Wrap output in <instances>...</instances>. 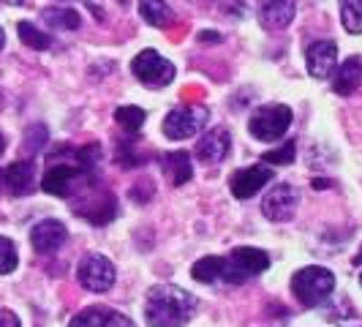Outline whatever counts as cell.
Returning <instances> with one entry per match:
<instances>
[{
    "label": "cell",
    "mask_w": 362,
    "mask_h": 327,
    "mask_svg": "<svg viewBox=\"0 0 362 327\" xmlns=\"http://www.w3.org/2000/svg\"><path fill=\"white\" fill-rule=\"evenodd\" d=\"M6 153V139H3V134H0V156Z\"/></svg>",
    "instance_id": "cell-33"
},
{
    "label": "cell",
    "mask_w": 362,
    "mask_h": 327,
    "mask_svg": "<svg viewBox=\"0 0 362 327\" xmlns=\"http://www.w3.org/2000/svg\"><path fill=\"white\" fill-rule=\"evenodd\" d=\"M291 126V109L284 104H267V107H259L251 115V123L248 131L254 134L259 142H275L281 139Z\"/></svg>",
    "instance_id": "cell-4"
},
{
    "label": "cell",
    "mask_w": 362,
    "mask_h": 327,
    "mask_svg": "<svg viewBox=\"0 0 362 327\" xmlns=\"http://www.w3.org/2000/svg\"><path fill=\"white\" fill-rule=\"evenodd\" d=\"M6 47V33H3V28H0V50Z\"/></svg>",
    "instance_id": "cell-34"
},
{
    "label": "cell",
    "mask_w": 362,
    "mask_h": 327,
    "mask_svg": "<svg viewBox=\"0 0 362 327\" xmlns=\"http://www.w3.org/2000/svg\"><path fill=\"white\" fill-rule=\"evenodd\" d=\"M207 109L204 107H175L166 120H163V134L169 139H188L194 134H199V128L207 123Z\"/></svg>",
    "instance_id": "cell-7"
},
{
    "label": "cell",
    "mask_w": 362,
    "mask_h": 327,
    "mask_svg": "<svg viewBox=\"0 0 362 327\" xmlns=\"http://www.w3.org/2000/svg\"><path fill=\"white\" fill-rule=\"evenodd\" d=\"M360 256H362V251H360Z\"/></svg>",
    "instance_id": "cell-37"
},
{
    "label": "cell",
    "mask_w": 362,
    "mask_h": 327,
    "mask_svg": "<svg viewBox=\"0 0 362 327\" xmlns=\"http://www.w3.org/2000/svg\"><path fill=\"white\" fill-rule=\"evenodd\" d=\"M8 3H14V6H19V3H25V0H8Z\"/></svg>",
    "instance_id": "cell-35"
},
{
    "label": "cell",
    "mask_w": 362,
    "mask_h": 327,
    "mask_svg": "<svg viewBox=\"0 0 362 327\" xmlns=\"http://www.w3.org/2000/svg\"><path fill=\"white\" fill-rule=\"evenodd\" d=\"M313 188L319 191V188H329V180H313Z\"/></svg>",
    "instance_id": "cell-32"
},
{
    "label": "cell",
    "mask_w": 362,
    "mask_h": 327,
    "mask_svg": "<svg viewBox=\"0 0 362 327\" xmlns=\"http://www.w3.org/2000/svg\"><path fill=\"white\" fill-rule=\"evenodd\" d=\"M199 41H221V36H218L216 30H202Z\"/></svg>",
    "instance_id": "cell-31"
},
{
    "label": "cell",
    "mask_w": 362,
    "mask_h": 327,
    "mask_svg": "<svg viewBox=\"0 0 362 327\" xmlns=\"http://www.w3.org/2000/svg\"><path fill=\"white\" fill-rule=\"evenodd\" d=\"M197 311V297L175 284H156L145 297V322L150 327H182Z\"/></svg>",
    "instance_id": "cell-1"
},
{
    "label": "cell",
    "mask_w": 362,
    "mask_h": 327,
    "mask_svg": "<svg viewBox=\"0 0 362 327\" xmlns=\"http://www.w3.org/2000/svg\"><path fill=\"white\" fill-rule=\"evenodd\" d=\"M362 82V57L360 54H349L341 69L335 71V79H332V91L338 96H351V93L360 88Z\"/></svg>",
    "instance_id": "cell-16"
},
{
    "label": "cell",
    "mask_w": 362,
    "mask_h": 327,
    "mask_svg": "<svg viewBox=\"0 0 362 327\" xmlns=\"http://www.w3.org/2000/svg\"><path fill=\"white\" fill-rule=\"evenodd\" d=\"M294 153H297V145L294 142H284V145L275 147V150H267L262 156V161L275 164V166H289V164H294Z\"/></svg>",
    "instance_id": "cell-26"
},
{
    "label": "cell",
    "mask_w": 362,
    "mask_h": 327,
    "mask_svg": "<svg viewBox=\"0 0 362 327\" xmlns=\"http://www.w3.org/2000/svg\"><path fill=\"white\" fill-rule=\"evenodd\" d=\"M107 327H136L128 316H123V314H109V319H107Z\"/></svg>",
    "instance_id": "cell-30"
},
{
    "label": "cell",
    "mask_w": 362,
    "mask_h": 327,
    "mask_svg": "<svg viewBox=\"0 0 362 327\" xmlns=\"http://www.w3.org/2000/svg\"><path fill=\"white\" fill-rule=\"evenodd\" d=\"M131 71L147 88H163V85H169L175 79V66L166 57H161L156 50H142L136 54L131 60Z\"/></svg>",
    "instance_id": "cell-5"
},
{
    "label": "cell",
    "mask_w": 362,
    "mask_h": 327,
    "mask_svg": "<svg viewBox=\"0 0 362 327\" xmlns=\"http://www.w3.org/2000/svg\"><path fill=\"white\" fill-rule=\"evenodd\" d=\"M76 278L88 292H107L115 284V265L109 262L107 256L88 254L82 259L79 270H76Z\"/></svg>",
    "instance_id": "cell-9"
},
{
    "label": "cell",
    "mask_w": 362,
    "mask_h": 327,
    "mask_svg": "<svg viewBox=\"0 0 362 327\" xmlns=\"http://www.w3.org/2000/svg\"><path fill=\"white\" fill-rule=\"evenodd\" d=\"M256 19L264 30H284L294 19V0H259Z\"/></svg>",
    "instance_id": "cell-13"
},
{
    "label": "cell",
    "mask_w": 362,
    "mask_h": 327,
    "mask_svg": "<svg viewBox=\"0 0 362 327\" xmlns=\"http://www.w3.org/2000/svg\"><path fill=\"white\" fill-rule=\"evenodd\" d=\"M275 172L264 164H254V166H245V169H237L229 180V188H232V197L237 200H251L254 194H259L267 183H272Z\"/></svg>",
    "instance_id": "cell-10"
},
{
    "label": "cell",
    "mask_w": 362,
    "mask_h": 327,
    "mask_svg": "<svg viewBox=\"0 0 362 327\" xmlns=\"http://www.w3.org/2000/svg\"><path fill=\"white\" fill-rule=\"evenodd\" d=\"M150 197H153V183L150 180H139L136 188H131V200L142 202V200H150Z\"/></svg>",
    "instance_id": "cell-28"
},
{
    "label": "cell",
    "mask_w": 362,
    "mask_h": 327,
    "mask_svg": "<svg viewBox=\"0 0 362 327\" xmlns=\"http://www.w3.org/2000/svg\"><path fill=\"white\" fill-rule=\"evenodd\" d=\"M360 284H362V272H360Z\"/></svg>",
    "instance_id": "cell-36"
},
{
    "label": "cell",
    "mask_w": 362,
    "mask_h": 327,
    "mask_svg": "<svg viewBox=\"0 0 362 327\" xmlns=\"http://www.w3.org/2000/svg\"><path fill=\"white\" fill-rule=\"evenodd\" d=\"M19 30V41L25 44V47H30V50H49L52 47V38H49V33H44V30H38L33 22H19L17 25Z\"/></svg>",
    "instance_id": "cell-19"
},
{
    "label": "cell",
    "mask_w": 362,
    "mask_h": 327,
    "mask_svg": "<svg viewBox=\"0 0 362 327\" xmlns=\"http://www.w3.org/2000/svg\"><path fill=\"white\" fill-rule=\"evenodd\" d=\"M82 180H90V175L82 172V169L71 161H57L47 169V175H44V180H41V188H44L47 194H52V197H71Z\"/></svg>",
    "instance_id": "cell-6"
},
{
    "label": "cell",
    "mask_w": 362,
    "mask_h": 327,
    "mask_svg": "<svg viewBox=\"0 0 362 327\" xmlns=\"http://www.w3.org/2000/svg\"><path fill=\"white\" fill-rule=\"evenodd\" d=\"M341 19L346 33L360 36L362 33V0H341Z\"/></svg>",
    "instance_id": "cell-22"
},
{
    "label": "cell",
    "mask_w": 362,
    "mask_h": 327,
    "mask_svg": "<svg viewBox=\"0 0 362 327\" xmlns=\"http://www.w3.org/2000/svg\"><path fill=\"white\" fill-rule=\"evenodd\" d=\"M66 237H69V229H66L63 221H57V218H44V221H38L36 226H33L30 243H33L36 254H52V251H57V248L66 243Z\"/></svg>",
    "instance_id": "cell-11"
},
{
    "label": "cell",
    "mask_w": 362,
    "mask_h": 327,
    "mask_svg": "<svg viewBox=\"0 0 362 327\" xmlns=\"http://www.w3.org/2000/svg\"><path fill=\"white\" fill-rule=\"evenodd\" d=\"M297 202H300V194H297L294 185L275 183L267 191L264 202H262V213H264V218L275 221V224H284V221H289L297 213Z\"/></svg>",
    "instance_id": "cell-8"
},
{
    "label": "cell",
    "mask_w": 362,
    "mask_h": 327,
    "mask_svg": "<svg viewBox=\"0 0 362 327\" xmlns=\"http://www.w3.org/2000/svg\"><path fill=\"white\" fill-rule=\"evenodd\" d=\"M332 289H335V275L327 270V268L310 265V268L297 270L294 278H291V292H294V297L305 309H316L319 303H325Z\"/></svg>",
    "instance_id": "cell-3"
},
{
    "label": "cell",
    "mask_w": 362,
    "mask_h": 327,
    "mask_svg": "<svg viewBox=\"0 0 362 327\" xmlns=\"http://www.w3.org/2000/svg\"><path fill=\"white\" fill-rule=\"evenodd\" d=\"M0 180L8 185V191L14 197H25L36 188V164L33 161H17L8 164L3 172H0Z\"/></svg>",
    "instance_id": "cell-15"
},
{
    "label": "cell",
    "mask_w": 362,
    "mask_h": 327,
    "mask_svg": "<svg viewBox=\"0 0 362 327\" xmlns=\"http://www.w3.org/2000/svg\"><path fill=\"white\" fill-rule=\"evenodd\" d=\"M44 22L49 28H57V30H76L82 25L79 14L74 8H47L44 11Z\"/></svg>",
    "instance_id": "cell-20"
},
{
    "label": "cell",
    "mask_w": 362,
    "mask_h": 327,
    "mask_svg": "<svg viewBox=\"0 0 362 327\" xmlns=\"http://www.w3.org/2000/svg\"><path fill=\"white\" fill-rule=\"evenodd\" d=\"M0 327H22V325H19V316L14 311L0 309Z\"/></svg>",
    "instance_id": "cell-29"
},
{
    "label": "cell",
    "mask_w": 362,
    "mask_h": 327,
    "mask_svg": "<svg viewBox=\"0 0 362 327\" xmlns=\"http://www.w3.org/2000/svg\"><path fill=\"white\" fill-rule=\"evenodd\" d=\"M115 120L120 123V126L126 128V131H131V134H136L139 128L145 126V120H147V115H145V109L142 107H117L115 109Z\"/></svg>",
    "instance_id": "cell-24"
},
{
    "label": "cell",
    "mask_w": 362,
    "mask_h": 327,
    "mask_svg": "<svg viewBox=\"0 0 362 327\" xmlns=\"http://www.w3.org/2000/svg\"><path fill=\"white\" fill-rule=\"evenodd\" d=\"M47 139H49V134H47V126H30L25 131V150L28 153H38L41 147L47 145Z\"/></svg>",
    "instance_id": "cell-27"
},
{
    "label": "cell",
    "mask_w": 362,
    "mask_h": 327,
    "mask_svg": "<svg viewBox=\"0 0 362 327\" xmlns=\"http://www.w3.org/2000/svg\"><path fill=\"white\" fill-rule=\"evenodd\" d=\"M139 17L153 28H166L172 22V8L163 0H139Z\"/></svg>",
    "instance_id": "cell-18"
},
{
    "label": "cell",
    "mask_w": 362,
    "mask_h": 327,
    "mask_svg": "<svg viewBox=\"0 0 362 327\" xmlns=\"http://www.w3.org/2000/svg\"><path fill=\"white\" fill-rule=\"evenodd\" d=\"M191 275H194V281H199V284L221 281V256H202L199 262H194Z\"/></svg>",
    "instance_id": "cell-21"
},
{
    "label": "cell",
    "mask_w": 362,
    "mask_h": 327,
    "mask_svg": "<svg viewBox=\"0 0 362 327\" xmlns=\"http://www.w3.org/2000/svg\"><path fill=\"white\" fill-rule=\"evenodd\" d=\"M305 63H308V74L313 79H327L332 76L338 69V47L335 41H316L308 47L305 54Z\"/></svg>",
    "instance_id": "cell-12"
},
{
    "label": "cell",
    "mask_w": 362,
    "mask_h": 327,
    "mask_svg": "<svg viewBox=\"0 0 362 327\" xmlns=\"http://www.w3.org/2000/svg\"><path fill=\"white\" fill-rule=\"evenodd\" d=\"M109 314H112V309H107V306H90V309L79 311L69 327H107Z\"/></svg>",
    "instance_id": "cell-23"
},
{
    "label": "cell",
    "mask_w": 362,
    "mask_h": 327,
    "mask_svg": "<svg viewBox=\"0 0 362 327\" xmlns=\"http://www.w3.org/2000/svg\"><path fill=\"white\" fill-rule=\"evenodd\" d=\"M19 265V256H17V246L14 240L8 237H0V275H8L14 272Z\"/></svg>",
    "instance_id": "cell-25"
},
{
    "label": "cell",
    "mask_w": 362,
    "mask_h": 327,
    "mask_svg": "<svg viewBox=\"0 0 362 327\" xmlns=\"http://www.w3.org/2000/svg\"><path fill=\"white\" fill-rule=\"evenodd\" d=\"M232 150V134L226 128H210L197 145V159L202 164H221Z\"/></svg>",
    "instance_id": "cell-14"
},
{
    "label": "cell",
    "mask_w": 362,
    "mask_h": 327,
    "mask_svg": "<svg viewBox=\"0 0 362 327\" xmlns=\"http://www.w3.org/2000/svg\"><path fill=\"white\" fill-rule=\"evenodd\" d=\"M163 175L169 178L172 185H185V183L194 178V166H191V156L185 150H175V153H166L163 156Z\"/></svg>",
    "instance_id": "cell-17"
},
{
    "label": "cell",
    "mask_w": 362,
    "mask_h": 327,
    "mask_svg": "<svg viewBox=\"0 0 362 327\" xmlns=\"http://www.w3.org/2000/svg\"><path fill=\"white\" fill-rule=\"evenodd\" d=\"M267 268H270V256L262 248L240 246V248H232L229 256H221V281L243 284V281L254 278L259 272H264Z\"/></svg>",
    "instance_id": "cell-2"
}]
</instances>
